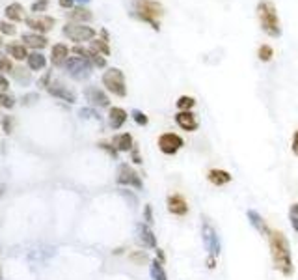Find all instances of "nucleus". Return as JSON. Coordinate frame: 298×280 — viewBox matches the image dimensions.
Segmentation results:
<instances>
[{
    "instance_id": "1",
    "label": "nucleus",
    "mask_w": 298,
    "mask_h": 280,
    "mask_svg": "<svg viewBox=\"0 0 298 280\" xmlns=\"http://www.w3.org/2000/svg\"><path fill=\"white\" fill-rule=\"evenodd\" d=\"M268 247H270V258H272L274 267L278 269L283 276H292L294 273V265H292L291 256V245L289 239L283 236V231L272 230L268 231Z\"/></svg>"
},
{
    "instance_id": "2",
    "label": "nucleus",
    "mask_w": 298,
    "mask_h": 280,
    "mask_svg": "<svg viewBox=\"0 0 298 280\" xmlns=\"http://www.w3.org/2000/svg\"><path fill=\"white\" fill-rule=\"evenodd\" d=\"M134 17L147 23L153 30H160V17L164 15V6L157 0H134L133 2Z\"/></svg>"
},
{
    "instance_id": "3",
    "label": "nucleus",
    "mask_w": 298,
    "mask_h": 280,
    "mask_svg": "<svg viewBox=\"0 0 298 280\" xmlns=\"http://www.w3.org/2000/svg\"><path fill=\"white\" fill-rule=\"evenodd\" d=\"M257 19H259V25L261 30L270 37H280L281 36V25L280 17L276 12V4L270 0H261L256 8Z\"/></svg>"
},
{
    "instance_id": "4",
    "label": "nucleus",
    "mask_w": 298,
    "mask_h": 280,
    "mask_svg": "<svg viewBox=\"0 0 298 280\" xmlns=\"http://www.w3.org/2000/svg\"><path fill=\"white\" fill-rule=\"evenodd\" d=\"M103 84L104 88L114 94L117 98H125L127 96V82H125V75L122 69L117 67H108L103 73Z\"/></svg>"
},
{
    "instance_id": "5",
    "label": "nucleus",
    "mask_w": 298,
    "mask_h": 280,
    "mask_svg": "<svg viewBox=\"0 0 298 280\" xmlns=\"http://www.w3.org/2000/svg\"><path fill=\"white\" fill-rule=\"evenodd\" d=\"M201 239H203V247L207 250L209 254L218 256L220 249H222V243H220V236L216 228H214L211 222H209L207 217L201 219Z\"/></svg>"
},
{
    "instance_id": "6",
    "label": "nucleus",
    "mask_w": 298,
    "mask_h": 280,
    "mask_svg": "<svg viewBox=\"0 0 298 280\" xmlns=\"http://www.w3.org/2000/svg\"><path fill=\"white\" fill-rule=\"evenodd\" d=\"M93 64L90 60H86L82 56H71L66 62V71L69 77H73L75 80H84L91 75Z\"/></svg>"
},
{
    "instance_id": "7",
    "label": "nucleus",
    "mask_w": 298,
    "mask_h": 280,
    "mask_svg": "<svg viewBox=\"0 0 298 280\" xmlns=\"http://www.w3.org/2000/svg\"><path fill=\"white\" fill-rule=\"evenodd\" d=\"M116 181L117 185H123V187H133L136 191H144V181H142L140 174L134 170L129 163H122L117 166Z\"/></svg>"
},
{
    "instance_id": "8",
    "label": "nucleus",
    "mask_w": 298,
    "mask_h": 280,
    "mask_svg": "<svg viewBox=\"0 0 298 280\" xmlns=\"http://www.w3.org/2000/svg\"><path fill=\"white\" fill-rule=\"evenodd\" d=\"M64 36L75 43L91 41V39H95V30L91 26L80 25V23H67L64 26Z\"/></svg>"
},
{
    "instance_id": "9",
    "label": "nucleus",
    "mask_w": 298,
    "mask_h": 280,
    "mask_svg": "<svg viewBox=\"0 0 298 280\" xmlns=\"http://www.w3.org/2000/svg\"><path fill=\"white\" fill-rule=\"evenodd\" d=\"M157 146L164 155H175L185 146V140L177 133H162L157 140Z\"/></svg>"
},
{
    "instance_id": "10",
    "label": "nucleus",
    "mask_w": 298,
    "mask_h": 280,
    "mask_svg": "<svg viewBox=\"0 0 298 280\" xmlns=\"http://www.w3.org/2000/svg\"><path fill=\"white\" fill-rule=\"evenodd\" d=\"M166 206H168V211L171 215H175V217H185V215H189V202L187 198L181 195V193H171L168 198H166Z\"/></svg>"
},
{
    "instance_id": "11",
    "label": "nucleus",
    "mask_w": 298,
    "mask_h": 280,
    "mask_svg": "<svg viewBox=\"0 0 298 280\" xmlns=\"http://www.w3.org/2000/svg\"><path fill=\"white\" fill-rule=\"evenodd\" d=\"M26 25L30 30H34L36 34H45L54 28L56 21L54 17H49V15H36V17H28L26 19Z\"/></svg>"
},
{
    "instance_id": "12",
    "label": "nucleus",
    "mask_w": 298,
    "mask_h": 280,
    "mask_svg": "<svg viewBox=\"0 0 298 280\" xmlns=\"http://www.w3.org/2000/svg\"><path fill=\"white\" fill-rule=\"evenodd\" d=\"M175 123L187 133H194L198 125H200V122H198V118H196L192 110H179L175 114Z\"/></svg>"
},
{
    "instance_id": "13",
    "label": "nucleus",
    "mask_w": 298,
    "mask_h": 280,
    "mask_svg": "<svg viewBox=\"0 0 298 280\" xmlns=\"http://www.w3.org/2000/svg\"><path fill=\"white\" fill-rule=\"evenodd\" d=\"M47 91H49L50 96L62 99V101H67V103H75L77 101V96L66 84H62V82H50L47 86Z\"/></svg>"
},
{
    "instance_id": "14",
    "label": "nucleus",
    "mask_w": 298,
    "mask_h": 280,
    "mask_svg": "<svg viewBox=\"0 0 298 280\" xmlns=\"http://www.w3.org/2000/svg\"><path fill=\"white\" fill-rule=\"evenodd\" d=\"M84 96H86V99H88L91 105H95V107H108L110 105L108 96H106L101 88H97V86H88L84 90Z\"/></svg>"
},
{
    "instance_id": "15",
    "label": "nucleus",
    "mask_w": 298,
    "mask_h": 280,
    "mask_svg": "<svg viewBox=\"0 0 298 280\" xmlns=\"http://www.w3.org/2000/svg\"><path fill=\"white\" fill-rule=\"evenodd\" d=\"M138 238H140L142 245L146 247V249H158L157 245V238H155V234H153L151 226L146 224V222H140L138 224Z\"/></svg>"
},
{
    "instance_id": "16",
    "label": "nucleus",
    "mask_w": 298,
    "mask_h": 280,
    "mask_svg": "<svg viewBox=\"0 0 298 280\" xmlns=\"http://www.w3.org/2000/svg\"><path fill=\"white\" fill-rule=\"evenodd\" d=\"M21 39H23V45H26V47H30V49H45L47 45H49V39L43 36V34H36V32H26V34H23L21 36Z\"/></svg>"
},
{
    "instance_id": "17",
    "label": "nucleus",
    "mask_w": 298,
    "mask_h": 280,
    "mask_svg": "<svg viewBox=\"0 0 298 280\" xmlns=\"http://www.w3.org/2000/svg\"><path fill=\"white\" fill-rule=\"evenodd\" d=\"M233 176L227 170H222V168H211L207 172V181L214 187H224L227 183L231 181Z\"/></svg>"
},
{
    "instance_id": "18",
    "label": "nucleus",
    "mask_w": 298,
    "mask_h": 280,
    "mask_svg": "<svg viewBox=\"0 0 298 280\" xmlns=\"http://www.w3.org/2000/svg\"><path fill=\"white\" fill-rule=\"evenodd\" d=\"M248 220H250V224H252L257 230V234H259V236L267 238L268 231H270V228H268L267 220L263 219V215L259 213V211H256V209H248Z\"/></svg>"
},
{
    "instance_id": "19",
    "label": "nucleus",
    "mask_w": 298,
    "mask_h": 280,
    "mask_svg": "<svg viewBox=\"0 0 298 280\" xmlns=\"http://www.w3.org/2000/svg\"><path fill=\"white\" fill-rule=\"evenodd\" d=\"M67 58H69V49H67V45L64 43H56L52 51H50V62H52V66L54 67H60V66H66Z\"/></svg>"
},
{
    "instance_id": "20",
    "label": "nucleus",
    "mask_w": 298,
    "mask_h": 280,
    "mask_svg": "<svg viewBox=\"0 0 298 280\" xmlns=\"http://www.w3.org/2000/svg\"><path fill=\"white\" fill-rule=\"evenodd\" d=\"M127 110H123L122 107H112L108 110V125L112 129H120L123 127V123L127 122Z\"/></svg>"
},
{
    "instance_id": "21",
    "label": "nucleus",
    "mask_w": 298,
    "mask_h": 280,
    "mask_svg": "<svg viewBox=\"0 0 298 280\" xmlns=\"http://www.w3.org/2000/svg\"><path fill=\"white\" fill-rule=\"evenodd\" d=\"M4 15H6V19H10L12 23H21V21H25L26 19L25 8H23V4H19V2H13V4L6 6Z\"/></svg>"
},
{
    "instance_id": "22",
    "label": "nucleus",
    "mask_w": 298,
    "mask_h": 280,
    "mask_svg": "<svg viewBox=\"0 0 298 280\" xmlns=\"http://www.w3.org/2000/svg\"><path fill=\"white\" fill-rule=\"evenodd\" d=\"M112 144L116 146L117 152H131L136 144H134L133 136L129 133H122V134H116L114 138H112Z\"/></svg>"
},
{
    "instance_id": "23",
    "label": "nucleus",
    "mask_w": 298,
    "mask_h": 280,
    "mask_svg": "<svg viewBox=\"0 0 298 280\" xmlns=\"http://www.w3.org/2000/svg\"><path fill=\"white\" fill-rule=\"evenodd\" d=\"M67 17L71 23H86V21H91L93 19V13L88 10V8H73L71 12H67Z\"/></svg>"
},
{
    "instance_id": "24",
    "label": "nucleus",
    "mask_w": 298,
    "mask_h": 280,
    "mask_svg": "<svg viewBox=\"0 0 298 280\" xmlns=\"http://www.w3.org/2000/svg\"><path fill=\"white\" fill-rule=\"evenodd\" d=\"M6 53H8V56H12L15 60H26V58H28L26 45H21V43H8Z\"/></svg>"
},
{
    "instance_id": "25",
    "label": "nucleus",
    "mask_w": 298,
    "mask_h": 280,
    "mask_svg": "<svg viewBox=\"0 0 298 280\" xmlns=\"http://www.w3.org/2000/svg\"><path fill=\"white\" fill-rule=\"evenodd\" d=\"M26 60H28V69H32V71H41L47 66V58L41 53H30Z\"/></svg>"
},
{
    "instance_id": "26",
    "label": "nucleus",
    "mask_w": 298,
    "mask_h": 280,
    "mask_svg": "<svg viewBox=\"0 0 298 280\" xmlns=\"http://www.w3.org/2000/svg\"><path fill=\"white\" fill-rule=\"evenodd\" d=\"M149 274H151V280H168V274L164 271V263L158 262V260H153L149 263Z\"/></svg>"
},
{
    "instance_id": "27",
    "label": "nucleus",
    "mask_w": 298,
    "mask_h": 280,
    "mask_svg": "<svg viewBox=\"0 0 298 280\" xmlns=\"http://www.w3.org/2000/svg\"><path fill=\"white\" fill-rule=\"evenodd\" d=\"M257 58L261 62H270L274 58V49L270 45H267V43H263V45H259V49H257Z\"/></svg>"
},
{
    "instance_id": "28",
    "label": "nucleus",
    "mask_w": 298,
    "mask_h": 280,
    "mask_svg": "<svg viewBox=\"0 0 298 280\" xmlns=\"http://www.w3.org/2000/svg\"><path fill=\"white\" fill-rule=\"evenodd\" d=\"M91 47L97 51L99 55H103V56H110V45L106 39H91Z\"/></svg>"
},
{
    "instance_id": "29",
    "label": "nucleus",
    "mask_w": 298,
    "mask_h": 280,
    "mask_svg": "<svg viewBox=\"0 0 298 280\" xmlns=\"http://www.w3.org/2000/svg\"><path fill=\"white\" fill-rule=\"evenodd\" d=\"M177 109L179 110H192L196 107V99L192 96H181V98L175 101Z\"/></svg>"
},
{
    "instance_id": "30",
    "label": "nucleus",
    "mask_w": 298,
    "mask_h": 280,
    "mask_svg": "<svg viewBox=\"0 0 298 280\" xmlns=\"http://www.w3.org/2000/svg\"><path fill=\"white\" fill-rule=\"evenodd\" d=\"M289 220H291V228L298 231V202L289 206Z\"/></svg>"
},
{
    "instance_id": "31",
    "label": "nucleus",
    "mask_w": 298,
    "mask_h": 280,
    "mask_svg": "<svg viewBox=\"0 0 298 280\" xmlns=\"http://www.w3.org/2000/svg\"><path fill=\"white\" fill-rule=\"evenodd\" d=\"M17 26L15 23H8V21H0V34H6V36H15Z\"/></svg>"
},
{
    "instance_id": "32",
    "label": "nucleus",
    "mask_w": 298,
    "mask_h": 280,
    "mask_svg": "<svg viewBox=\"0 0 298 280\" xmlns=\"http://www.w3.org/2000/svg\"><path fill=\"white\" fill-rule=\"evenodd\" d=\"M131 260H133L134 263H138V265H146V263L149 262V258H147V254L144 250H134L133 254H131Z\"/></svg>"
},
{
    "instance_id": "33",
    "label": "nucleus",
    "mask_w": 298,
    "mask_h": 280,
    "mask_svg": "<svg viewBox=\"0 0 298 280\" xmlns=\"http://www.w3.org/2000/svg\"><path fill=\"white\" fill-rule=\"evenodd\" d=\"M0 107H4V109H13L15 107V99L6 94V91H0Z\"/></svg>"
},
{
    "instance_id": "34",
    "label": "nucleus",
    "mask_w": 298,
    "mask_h": 280,
    "mask_svg": "<svg viewBox=\"0 0 298 280\" xmlns=\"http://www.w3.org/2000/svg\"><path fill=\"white\" fill-rule=\"evenodd\" d=\"M133 120L138 123L140 127H146L147 123H149V118H147V116L144 114L142 110H133Z\"/></svg>"
},
{
    "instance_id": "35",
    "label": "nucleus",
    "mask_w": 298,
    "mask_h": 280,
    "mask_svg": "<svg viewBox=\"0 0 298 280\" xmlns=\"http://www.w3.org/2000/svg\"><path fill=\"white\" fill-rule=\"evenodd\" d=\"M99 148H101V150H104V152L108 153L110 157H114L116 159L117 157V150H116V146H114V144H112V142H106V140H104V142H99Z\"/></svg>"
},
{
    "instance_id": "36",
    "label": "nucleus",
    "mask_w": 298,
    "mask_h": 280,
    "mask_svg": "<svg viewBox=\"0 0 298 280\" xmlns=\"http://www.w3.org/2000/svg\"><path fill=\"white\" fill-rule=\"evenodd\" d=\"M4 71H13V64L8 56L0 53V73H4Z\"/></svg>"
},
{
    "instance_id": "37",
    "label": "nucleus",
    "mask_w": 298,
    "mask_h": 280,
    "mask_svg": "<svg viewBox=\"0 0 298 280\" xmlns=\"http://www.w3.org/2000/svg\"><path fill=\"white\" fill-rule=\"evenodd\" d=\"M47 8H49V0H36V2L32 4V12L41 13V12H45Z\"/></svg>"
},
{
    "instance_id": "38",
    "label": "nucleus",
    "mask_w": 298,
    "mask_h": 280,
    "mask_svg": "<svg viewBox=\"0 0 298 280\" xmlns=\"http://www.w3.org/2000/svg\"><path fill=\"white\" fill-rule=\"evenodd\" d=\"M144 222H146V224H149V226L153 224V207L149 206V204L144 207Z\"/></svg>"
},
{
    "instance_id": "39",
    "label": "nucleus",
    "mask_w": 298,
    "mask_h": 280,
    "mask_svg": "<svg viewBox=\"0 0 298 280\" xmlns=\"http://www.w3.org/2000/svg\"><path fill=\"white\" fill-rule=\"evenodd\" d=\"M131 159H133L134 165H142V153H140V150H138V146H134L133 150H131Z\"/></svg>"
},
{
    "instance_id": "40",
    "label": "nucleus",
    "mask_w": 298,
    "mask_h": 280,
    "mask_svg": "<svg viewBox=\"0 0 298 280\" xmlns=\"http://www.w3.org/2000/svg\"><path fill=\"white\" fill-rule=\"evenodd\" d=\"M13 73V77H17V79H21V80H25L26 77H28V71H26V69H23V67H17V69H13L12 71Z\"/></svg>"
},
{
    "instance_id": "41",
    "label": "nucleus",
    "mask_w": 298,
    "mask_h": 280,
    "mask_svg": "<svg viewBox=\"0 0 298 280\" xmlns=\"http://www.w3.org/2000/svg\"><path fill=\"white\" fill-rule=\"evenodd\" d=\"M291 152L298 157V129L294 131V134H292V140H291Z\"/></svg>"
},
{
    "instance_id": "42",
    "label": "nucleus",
    "mask_w": 298,
    "mask_h": 280,
    "mask_svg": "<svg viewBox=\"0 0 298 280\" xmlns=\"http://www.w3.org/2000/svg\"><path fill=\"white\" fill-rule=\"evenodd\" d=\"M2 125H4V133H12V118L10 116H4L2 118Z\"/></svg>"
},
{
    "instance_id": "43",
    "label": "nucleus",
    "mask_w": 298,
    "mask_h": 280,
    "mask_svg": "<svg viewBox=\"0 0 298 280\" xmlns=\"http://www.w3.org/2000/svg\"><path fill=\"white\" fill-rule=\"evenodd\" d=\"M49 80H50V71H47V73H45L41 79H39V82H37V84H39V88H47V86L50 84Z\"/></svg>"
},
{
    "instance_id": "44",
    "label": "nucleus",
    "mask_w": 298,
    "mask_h": 280,
    "mask_svg": "<svg viewBox=\"0 0 298 280\" xmlns=\"http://www.w3.org/2000/svg\"><path fill=\"white\" fill-rule=\"evenodd\" d=\"M80 116H82V118H99L97 112H95V110H91V109H82L80 110Z\"/></svg>"
},
{
    "instance_id": "45",
    "label": "nucleus",
    "mask_w": 298,
    "mask_h": 280,
    "mask_svg": "<svg viewBox=\"0 0 298 280\" xmlns=\"http://www.w3.org/2000/svg\"><path fill=\"white\" fill-rule=\"evenodd\" d=\"M8 88H10V80L0 73V91H8Z\"/></svg>"
},
{
    "instance_id": "46",
    "label": "nucleus",
    "mask_w": 298,
    "mask_h": 280,
    "mask_svg": "<svg viewBox=\"0 0 298 280\" xmlns=\"http://www.w3.org/2000/svg\"><path fill=\"white\" fill-rule=\"evenodd\" d=\"M58 2H60L62 8H67V10H73L75 6V0H58Z\"/></svg>"
},
{
    "instance_id": "47",
    "label": "nucleus",
    "mask_w": 298,
    "mask_h": 280,
    "mask_svg": "<svg viewBox=\"0 0 298 280\" xmlns=\"http://www.w3.org/2000/svg\"><path fill=\"white\" fill-rule=\"evenodd\" d=\"M216 267V258H214L213 254H209L207 258V269H214Z\"/></svg>"
},
{
    "instance_id": "48",
    "label": "nucleus",
    "mask_w": 298,
    "mask_h": 280,
    "mask_svg": "<svg viewBox=\"0 0 298 280\" xmlns=\"http://www.w3.org/2000/svg\"><path fill=\"white\" fill-rule=\"evenodd\" d=\"M155 250H157V260H158V262H162V263H164L166 256H164V252H162V249H155Z\"/></svg>"
},
{
    "instance_id": "49",
    "label": "nucleus",
    "mask_w": 298,
    "mask_h": 280,
    "mask_svg": "<svg viewBox=\"0 0 298 280\" xmlns=\"http://www.w3.org/2000/svg\"><path fill=\"white\" fill-rule=\"evenodd\" d=\"M23 99H25V103H34V101L37 99V96L36 94H30V96H25Z\"/></svg>"
},
{
    "instance_id": "50",
    "label": "nucleus",
    "mask_w": 298,
    "mask_h": 280,
    "mask_svg": "<svg viewBox=\"0 0 298 280\" xmlns=\"http://www.w3.org/2000/svg\"><path fill=\"white\" fill-rule=\"evenodd\" d=\"M101 37H103V39H106V41H108V39H110L108 30H106V28H103V30H101Z\"/></svg>"
},
{
    "instance_id": "51",
    "label": "nucleus",
    "mask_w": 298,
    "mask_h": 280,
    "mask_svg": "<svg viewBox=\"0 0 298 280\" xmlns=\"http://www.w3.org/2000/svg\"><path fill=\"white\" fill-rule=\"evenodd\" d=\"M79 2H82V4H86V2H90V0H79Z\"/></svg>"
},
{
    "instance_id": "52",
    "label": "nucleus",
    "mask_w": 298,
    "mask_h": 280,
    "mask_svg": "<svg viewBox=\"0 0 298 280\" xmlns=\"http://www.w3.org/2000/svg\"><path fill=\"white\" fill-rule=\"evenodd\" d=\"M0 47H2V37H0Z\"/></svg>"
},
{
    "instance_id": "53",
    "label": "nucleus",
    "mask_w": 298,
    "mask_h": 280,
    "mask_svg": "<svg viewBox=\"0 0 298 280\" xmlns=\"http://www.w3.org/2000/svg\"><path fill=\"white\" fill-rule=\"evenodd\" d=\"M0 276H2V273H0Z\"/></svg>"
}]
</instances>
